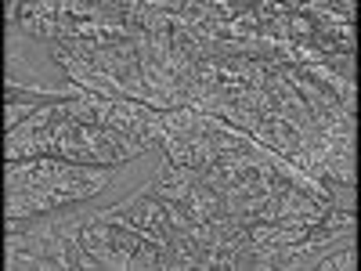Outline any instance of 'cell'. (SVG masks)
Returning <instances> with one entry per match:
<instances>
[{
    "instance_id": "obj_3",
    "label": "cell",
    "mask_w": 361,
    "mask_h": 271,
    "mask_svg": "<svg viewBox=\"0 0 361 271\" xmlns=\"http://www.w3.org/2000/svg\"><path fill=\"white\" fill-rule=\"evenodd\" d=\"M253 141L264 145L267 152L282 156V159H293V156L300 152V134L286 124V119H279V116H264V124L257 127Z\"/></svg>"
},
{
    "instance_id": "obj_4",
    "label": "cell",
    "mask_w": 361,
    "mask_h": 271,
    "mask_svg": "<svg viewBox=\"0 0 361 271\" xmlns=\"http://www.w3.org/2000/svg\"><path fill=\"white\" fill-rule=\"evenodd\" d=\"M80 239H83L87 253L94 257L98 267H119V264H116V253H112V231H109V217H105V214L87 217V221L80 224Z\"/></svg>"
},
{
    "instance_id": "obj_2",
    "label": "cell",
    "mask_w": 361,
    "mask_h": 271,
    "mask_svg": "<svg viewBox=\"0 0 361 271\" xmlns=\"http://www.w3.org/2000/svg\"><path fill=\"white\" fill-rule=\"evenodd\" d=\"M54 47V62L62 66L87 95H94V98H105V102H127V90L119 87L109 73H102V69H94V66H87V62H80V58H73L66 47H58V44H51Z\"/></svg>"
},
{
    "instance_id": "obj_6",
    "label": "cell",
    "mask_w": 361,
    "mask_h": 271,
    "mask_svg": "<svg viewBox=\"0 0 361 271\" xmlns=\"http://www.w3.org/2000/svg\"><path fill=\"white\" fill-rule=\"evenodd\" d=\"M76 102V95H44V90H25L18 83H8L4 90V105L15 109V105H25V109H54V105H69Z\"/></svg>"
},
{
    "instance_id": "obj_1",
    "label": "cell",
    "mask_w": 361,
    "mask_h": 271,
    "mask_svg": "<svg viewBox=\"0 0 361 271\" xmlns=\"http://www.w3.org/2000/svg\"><path fill=\"white\" fill-rule=\"evenodd\" d=\"M109 217H116L119 224H127V228H134V231H141V235H148V239H159V243H166L170 239V221H166V210H163V203L159 199H152V195H141V199H134L130 206H116V210H105Z\"/></svg>"
},
{
    "instance_id": "obj_5",
    "label": "cell",
    "mask_w": 361,
    "mask_h": 271,
    "mask_svg": "<svg viewBox=\"0 0 361 271\" xmlns=\"http://www.w3.org/2000/svg\"><path fill=\"white\" fill-rule=\"evenodd\" d=\"M192 170H180V167H163V174L152 181V188H148V195L152 199H159V203H166V199H180L185 192H192Z\"/></svg>"
}]
</instances>
